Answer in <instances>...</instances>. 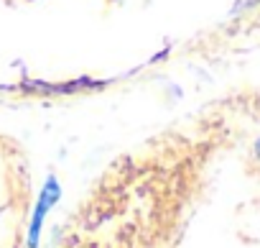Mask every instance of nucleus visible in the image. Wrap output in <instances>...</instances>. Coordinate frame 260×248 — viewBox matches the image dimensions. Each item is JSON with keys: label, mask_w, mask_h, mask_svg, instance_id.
I'll list each match as a JSON object with an SVG mask.
<instances>
[{"label": "nucleus", "mask_w": 260, "mask_h": 248, "mask_svg": "<svg viewBox=\"0 0 260 248\" xmlns=\"http://www.w3.org/2000/svg\"><path fill=\"white\" fill-rule=\"evenodd\" d=\"M255 156H257V159H260V141H257V144H255Z\"/></svg>", "instance_id": "nucleus-2"}, {"label": "nucleus", "mask_w": 260, "mask_h": 248, "mask_svg": "<svg viewBox=\"0 0 260 248\" xmlns=\"http://www.w3.org/2000/svg\"><path fill=\"white\" fill-rule=\"evenodd\" d=\"M56 200H59V184H56V179L51 177V179L46 182L44 192H41V200H39V205H36V212H34V220H31V233H28V240H31L28 245H31V248H36V245H39L41 223H44V217H46L49 207H51Z\"/></svg>", "instance_id": "nucleus-1"}]
</instances>
